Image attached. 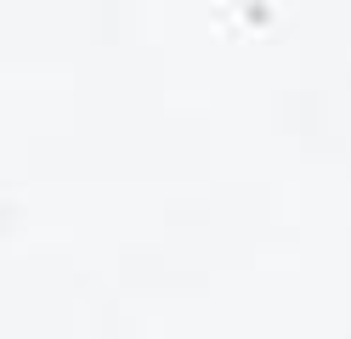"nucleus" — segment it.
Listing matches in <instances>:
<instances>
[]
</instances>
